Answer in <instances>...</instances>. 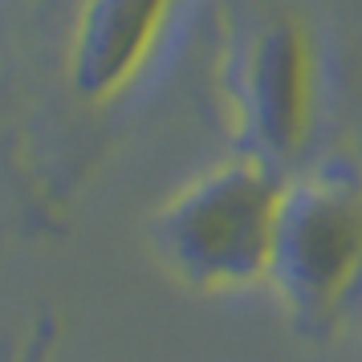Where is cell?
Masks as SVG:
<instances>
[{"label": "cell", "instance_id": "7a4b0ae2", "mask_svg": "<svg viewBox=\"0 0 362 362\" xmlns=\"http://www.w3.org/2000/svg\"><path fill=\"white\" fill-rule=\"evenodd\" d=\"M322 41L297 8H273L245 29L232 57L236 102L264 147L297 151L322 86Z\"/></svg>", "mask_w": 362, "mask_h": 362}, {"label": "cell", "instance_id": "277c9868", "mask_svg": "<svg viewBox=\"0 0 362 362\" xmlns=\"http://www.w3.org/2000/svg\"><path fill=\"white\" fill-rule=\"evenodd\" d=\"M175 4L180 0H86L69 49L74 90L90 102L122 94L151 62Z\"/></svg>", "mask_w": 362, "mask_h": 362}, {"label": "cell", "instance_id": "6da1fadb", "mask_svg": "<svg viewBox=\"0 0 362 362\" xmlns=\"http://www.w3.org/2000/svg\"><path fill=\"white\" fill-rule=\"evenodd\" d=\"M285 196L261 159H245L183 192L159 220V240L171 264L192 281H240L277 248Z\"/></svg>", "mask_w": 362, "mask_h": 362}, {"label": "cell", "instance_id": "3957f363", "mask_svg": "<svg viewBox=\"0 0 362 362\" xmlns=\"http://www.w3.org/2000/svg\"><path fill=\"white\" fill-rule=\"evenodd\" d=\"M277 252L289 277L329 297L362 261V192L346 180H317L281 204Z\"/></svg>", "mask_w": 362, "mask_h": 362}]
</instances>
